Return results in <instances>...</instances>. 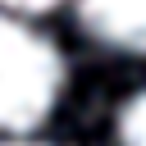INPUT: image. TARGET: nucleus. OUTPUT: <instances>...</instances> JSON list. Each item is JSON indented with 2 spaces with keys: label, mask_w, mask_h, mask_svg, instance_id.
Returning <instances> with one entry per match:
<instances>
[{
  "label": "nucleus",
  "mask_w": 146,
  "mask_h": 146,
  "mask_svg": "<svg viewBox=\"0 0 146 146\" xmlns=\"http://www.w3.org/2000/svg\"><path fill=\"white\" fill-rule=\"evenodd\" d=\"M64 82V64L46 36L0 14V132L36 128Z\"/></svg>",
  "instance_id": "f257e3e1"
},
{
  "label": "nucleus",
  "mask_w": 146,
  "mask_h": 146,
  "mask_svg": "<svg viewBox=\"0 0 146 146\" xmlns=\"http://www.w3.org/2000/svg\"><path fill=\"white\" fill-rule=\"evenodd\" d=\"M78 14L91 36L123 50H146V0H78Z\"/></svg>",
  "instance_id": "f03ea898"
},
{
  "label": "nucleus",
  "mask_w": 146,
  "mask_h": 146,
  "mask_svg": "<svg viewBox=\"0 0 146 146\" xmlns=\"http://www.w3.org/2000/svg\"><path fill=\"white\" fill-rule=\"evenodd\" d=\"M119 137H123V146H146V87H141V91L123 105Z\"/></svg>",
  "instance_id": "7ed1b4c3"
},
{
  "label": "nucleus",
  "mask_w": 146,
  "mask_h": 146,
  "mask_svg": "<svg viewBox=\"0 0 146 146\" xmlns=\"http://www.w3.org/2000/svg\"><path fill=\"white\" fill-rule=\"evenodd\" d=\"M5 9H18V14H41V9H50V5H59V0H0Z\"/></svg>",
  "instance_id": "20e7f679"
},
{
  "label": "nucleus",
  "mask_w": 146,
  "mask_h": 146,
  "mask_svg": "<svg viewBox=\"0 0 146 146\" xmlns=\"http://www.w3.org/2000/svg\"><path fill=\"white\" fill-rule=\"evenodd\" d=\"M0 146H27V141H0Z\"/></svg>",
  "instance_id": "39448f33"
}]
</instances>
